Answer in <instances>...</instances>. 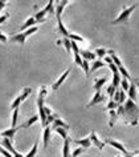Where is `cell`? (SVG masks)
I'll return each instance as SVG.
<instances>
[{
    "label": "cell",
    "mask_w": 139,
    "mask_h": 157,
    "mask_svg": "<svg viewBox=\"0 0 139 157\" xmlns=\"http://www.w3.org/2000/svg\"><path fill=\"white\" fill-rule=\"evenodd\" d=\"M118 107H119V104H117L114 100H111V99H110V101L107 103V107H106V108L109 109V111H113V109H117Z\"/></svg>",
    "instance_id": "obj_36"
},
{
    "label": "cell",
    "mask_w": 139,
    "mask_h": 157,
    "mask_svg": "<svg viewBox=\"0 0 139 157\" xmlns=\"http://www.w3.org/2000/svg\"><path fill=\"white\" fill-rule=\"evenodd\" d=\"M5 6H7V2H5V0H0V13H2V11L4 10Z\"/></svg>",
    "instance_id": "obj_41"
},
{
    "label": "cell",
    "mask_w": 139,
    "mask_h": 157,
    "mask_svg": "<svg viewBox=\"0 0 139 157\" xmlns=\"http://www.w3.org/2000/svg\"><path fill=\"white\" fill-rule=\"evenodd\" d=\"M57 44H62L64 47H65V49H66V52L68 53H70L72 52V41L70 40H69V39H66V37H65V39H62V40H57Z\"/></svg>",
    "instance_id": "obj_22"
},
{
    "label": "cell",
    "mask_w": 139,
    "mask_h": 157,
    "mask_svg": "<svg viewBox=\"0 0 139 157\" xmlns=\"http://www.w3.org/2000/svg\"><path fill=\"white\" fill-rule=\"evenodd\" d=\"M106 83H107V77H99V78H97V80L94 81V85H93V88L95 89V92H101V88Z\"/></svg>",
    "instance_id": "obj_18"
},
{
    "label": "cell",
    "mask_w": 139,
    "mask_h": 157,
    "mask_svg": "<svg viewBox=\"0 0 139 157\" xmlns=\"http://www.w3.org/2000/svg\"><path fill=\"white\" fill-rule=\"evenodd\" d=\"M0 155H3L4 157H13V156L11 155V153H9L8 151H7V149H4V148H3L2 145H0Z\"/></svg>",
    "instance_id": "obj_38"
},
{
    "label": "cell",
    "mask_w": 139,
    "mask_h": 157,
    "mask_svg": "<svg viewBox=\"0 0 139 157\" xmlns=\"http://www.w3.org/2000/svg\"><path fill=\"white\" fill-rule=\"evenodd\" d=\"M36 24H37V23H36V19H34V16H30V17L27 19V20L24 21V24L20 27V32H24V31L32 28V27H34Z\"/></svg>",
    "instance_id": "obj_11"
},
{
    "label": "cell",
    "mask_w": 139,
    "mask_h": 157,
    "mask_svg": "<svg viewBox=\"0 0 139 157\" xmlns=\"http://www.w3.org/2000/svg\"><path fill=\"white\" fill-rule=\"evenodd\" d=\"M17 119H19V108L13 109L12 113V124H11V128H17Z\"/></svg>",
    "instance_id": "obj_27"
},
{
    "label": "cell",
    "mask_w": 139,
    "mask_h": 157,
    "mask_svg": "<svg viewBox=\"0 0 139 157\" xmlns=\"http://www.w3.org/2000/svg\"><path fill=\"white\" fill-rule=\"evenodd\" d=\"M81 68L84 69L85 75H86V76H89V73H90V65H89V61L84 60V61H82V67H81Z\"/></svg>",
    "instance_id": "obj_34"
},
{
    "label": "cell",
    "mask_w": 139,
    "mask_h": 157,
    "mask_svg": "<svg viewBox=\"0 0 139 157\" xmlns=\"http://www.w3.org/2000/svg\"><path fill=\"white\" fill-rule=\"evenodd\" d=\"M0 139H2V135H0Z\"/></svg>",
    "instance_id": "obj_45"
},
{
    "label": "cell",
    "mask_w": 139,
    "mask_h": 157,
    "mask_svg": "<svg viewBox=\"0 0 139 157\" xmlns=\"http://www.w3.org/2000/svg\"><path fill=\"white\" fill-rule=\"evenodd\" d=\"M121 89L122 91H125V92H127L129 91V88H130V83H129V80L127 78H125V77H122V80H121Z\"/></svg>",
    "instance_id": "obj_32"
},
{
    "label": "cell",
    "mask_w": 139,
    "mask_h": 157,
    "mask_svg": "<svg viewBox=\"0 0 139 157\" xmlns=\"http://www.w3.org/2000/svg\"><path fill=\"white\" fill-rule=\"evenodd\" d=\"M105 144H109V145H111V147H114L115 149H118L119 152H122L123 153V156H127V155H130V152H127V149L123 147V145L119 143V141H117V140H113V139H107V140H105Z\"/></svg>",
    "instance_id": "obj_7"
},
{
    "label": "cell",
    "mask_w": 139,
    "mask_h": 157,
    "mask_svg": "<svg viewBox=\"0 0 139 157\" xmlns=\"http://www.w3.org/2000/svg\"><path fill=\"white\" fill-rule=\"evenodd\" d=\"M46 93H48V88L45 87V85H42L38 89V96H37V108H38V119L41 121V125L42 127H48V124H46V113H45V96Z\"/></svg>",
    "instance_id": "obj_2"
},
{
    "label": "cell",
    "mask_w": 139,
    "mask_h": 157,
    "mask_svg": "<svg viewBox=\"0 0 139 157\" xmlns=\"http://www.w3.org/2000/svg\"><path fill=\"white\" fill-rule=\"evenodd\" d=\"M102 101H103V95H102L101 92H95L94 96H93V99L90 100V103L87 104V108L89 107H93V105H95V104L102 103Z\"/></svg>",
    "instance_id": "obj_17"
},
{
    "label": "cell",
    "mask_w": 139,
    "mask_h": 157,
    "mask_svg": "<svg viewBox=\"0 0 139 157\" xmlns=\"http://www.w3.org/2000/svg\"><path fill=\"white\" fill-rule=\"evenodd\" d=\"M37 29H38V27H37V25H34V27H32V28H29V29L24 31V32H19V33H16V35H13V36L11 37L9 40H11V41H13V43H19V44L24 45V44H25L27 37L30 36V35H33V33H36V32H37Z\"/></svg>",
    "instance_id": "obj_3"
},
{
    "label": "cell",
    "mask_w": 139,
    "mask_h": 157,
    "mask_svg": "<svg viewBox=\"0 0 139 157\" xmlns=\"http://www.w3.org/2000/svg\"><path fill=\"white\" fill-rule=\"evenodd\" d=\"M89 139H90V141H91V144H94L95 145V147H97L98 149H101V151H102V149L103 148H105V141H101V140H99L98 139V136H97V133H95L94 131H93L91 133H90V136H89Z\"/></svg>",
    "instance_id": "obj_10"
},
{
    "label": "cell",
    "mask_w": 139,
    "mask_h": 157,
    "mask_svg": "<svg viewBox=\"0 0 139 157\" xmlns=\"http://www.w3.org/2000/svg\"><path fill=\"white\" fill-rule=\"evenodd\" d=\"M70 141L72 139L68 137V139L64 140V147H62V157H70Z\"/></svg>",
    "instance_id": "obj_15"
},
{
    "label": "cell",
    "mask_w": 139,
    "mask_h": 157,
    "mask_svg": "<svg viewBox=\"0 0 139 157\" xmlns=\"http://www.w3.org/2000/svg\"><path fill=\"white\" fill-rule=\"evenodd\" d=\"M110 113V120H109V125L110 127H114L115 121L118 119V115H117V109H113V111H109Z\"/></svg>",
    "instance_id": "obj_25"
},
{
    "label": "cell",
    "mask_w": 139,
    "mask_h": 157,
    "mask_svg": "<svg viewBox=\"0 0 139 157\" xmlns=\"http://www.w3.org/2000/svg\"><path fill=\"white\" fill-rule=\"evenodd\" d=\"M19 129H21V128L20 127L9 128V129H5V131H2L0 135H2V137H7V139H9V140H13V137H15V135H16V132L19 131Z\"/></svg>",
    "instance_id": "obj_13"
},
{
    "label": "cell",
    "mask_w": 139,
    "mask_h": 157,
    "mask_svg": "<svg viewBox=\"0 0 139 157\" xmlns=\"http://www.w3.org/2000/svg\"><path fill=\"white\" fill-rule=\"evenodd\" d=\"M70 71H72V68H68L66 71H65V72L61 75V76L57 78V81H55V83L52 84V91H57V89H59L60 87H61V84L64 83L65 80H66V77L69 76V73H70Z\"/></svg>",
    "instance_id": "obj_8"
},
{
    "label": "cell",
    "mask_w": 139,
    "mask_h": 157,
    "mask_svg": "<svg viewBox=\"0 0 139 157\" xmlns=\"http://www.w3.org/2000/svg\"><path fill=\"white\" fill-rule=\"evenodd\" d=\"M135 85H137V88L139 89V81H138V80H137V81H135Z\"/></svg>",
    "instance_id": "obj_43"
},
{
    "label": "cell",
    "mask_w": 139,
    "mask_h": 157,
    "mask_svg": "<svg viewBox=\"0 0 139 157\" xmlns=\"http://www.w3.org/2000/svg\"><path fill=\"white\" fill-rule=\"evenodd\" d=\"M46 11L45 10H41V11H38L37 13H34V19H36V23L37 24H40V23H44V21H46Z\"/></svg>",
    "instance_id": "obj_20"
},
{
    "label": "cell",
    "mask_w": 139,
    "mask_h": 157,
    "mask_svg": "<svg viewBox=\"0 0 139 157\" xmlns=\"http://www.w3.org/2000/svg\"><path fill=\"white\" fill-rule=\"evenodd\" d=\"M73 143H76V144H78L80 147H82L85 149H87L91 145V141L89 137H85V139H81V140H73Z\"/></svg>",
    "instance_id": "obj_21"
},
{
    "label": "cell",
    "mask_w": 139,
    "mask_h": 157,
    "mask_svg": "<svg viewBox=\"0 0 139 157\" xmlns=\"http://www.w3.org/2000/svg\"><path fill=\"white\" fill-rule=\"evenodd\" d=\"M37 148H38V143H37V141H34L33 147L30 148V151L27 153L24 157H34V156H36V153H37Z\"/></svg>",
    "instance_id": "obj_28"
},
{
    "label": "cell",
    "mask_w": 139,
    "mask_h": 157,
    "mask_svg": "<svg viewBox=\"0 0 139 157\" xmlns=\"http://www.w3.org/2000/svg\"><path fill=\"white\" fill-rule=\"evenodd\" d=\"M137 8V4H133V6H130V7H125L122 11H121V13L118 15V17L117 19H114L113 21H111V24H119V23H127L129 21V19L131 16V13L134 12V10Z\"/></svg>",
    "instance_id": "obj_4"
},
{
    "label": "cell",
    "mask_w": 139,
    "mask_h": 157,
    "mask_svg": "<svg viewBox=\"0 0 139 157\" xmlns=\"http://www.w3.org/2000/svg\"><path fill=\"white\" fill-rule=\"evenodd\" d=\"M55 3L56 2H53V0H51V2H48V4H46L45 7V11H46V13H55L56 12V6H55Z\"/></svg>",
    "instance_id": "obj_26"
},
{
    "label": "cell",
    "mask_w": 139,
    "mask_h": 157,
    "mask_svg": "<svg viewBox=\"0 0 139 157\" xmlns=\"http://www.w3.org/2000/svg\"><path fill=\"white\" fill-rule=\"evenodd\" d=\"M69 40H72V41H80V43H84L85 41V39L82 37V36H78V35H76V33H70L69 35Z\"/></svg>",
    "instance_id": "obj_31"
},
{
    "label": "cell",
    "mask_w": 139,
    "mask_h": 157,
    "mask_svg": "<svg viewBox=\"0 0 139 157\" xmlns=\"http://www.w3.org/2000/svg\"><path fill=\"white\" fill-rule=\"evenodd\" d=\"M51 128H52V132H53L56 128H64V129H66V131H68V129L70 128V127H69V124L65 123V121H64L62 119H60V117H56L55 123H53V124L51 125Z\"/></svg>",
    "instance_id": "obj_12"
},
{
    "label": "cell",
    "mask_w": 139,
    "mask_h": 157,
    "mask_svg": "<svg viewBox=\"0 0 139 157\" xmlns=\"http://www.w3.org/2000/svg\"><path fill=\"white\" fill-rule=\"evenodd\" d=\"M0 143H2V147L4 148V149H7V151H8L13 157H24L21 153L16 152V149H15L13 145H12V140L7 139V137H3V139L0 140Z\"/></svg>",
    "instance_id": "obj_6"
},
{
    "label": "cell",
    "mask_w": 139,
    "mask_h": 157,
    "mask_svg": "<svg viewBox=\"0 0 139 157\" xmlns=\"http://www.w3.org/2000/svg\"><path fill=\"white\" fill-rule=\"evenodd\" d=\"M137 157H139V155H138V156H137Z\"/></svg>",
    "instance_id": "obj_46"
},
{
    "label": "cell",
    "mask_w": 139,
    "mask_h": 157,
    "mask_svg": "<svg viewBox=\"0 0 139 157\" xmlns=\"http://www.w3.org/2000/svg\"><path fill=\"white\" fill-rule=\"evenodd\" d=\"M94 53H95V56L99 57V59H101V57H106L107 56V49H105V48H97Z\"/></svg>",
    "instance_id": "obj_30"
},
{
    "label": "cell",
    "mask_w": 139,
    "mask_h": 157,
    "mask_svg": "<svg viewBox=\"0 0 139 157\" xmlns=\"http://www.w3.org/2000/svg\"><path fill=\"white\" fill-rule=\"evenodd\" d=\"M30 93H32V88H24V89L21 91L20 95H19L16 99L12 101V104H11V108H12V109H17L19 107H20V104L30 95Z\"/></svg>",
    "instance_id": "obj_5"
},
{
    "label": "cell",
    "mask_w": 139,
    "mask_h": 157,
    "mask_svg": "<svg viewBox=\"0 0 139 157\" xmlns=\"http://www.w3.org/2000/svg\"><path fill=\"white\" fill-rule=\"evenodd\" d=\"M37 120H38V116H37V115H36V116H32L30 119L27 120L24 124H21V125H20V128H28V127H30V125H33Z\"/></svg>",
    "instance_id": "obj_24"
},
{
    "label": "cell",
    "mask_w": 139,
    "mask_h": 157,
    "mask_svg": "<svg viewBox=\"0 0 139 157\" xmlns=\"http://www.w3.org/2000/svg\"><path fill=\"white\" fill-rule=\"evenodd\" d=\"M0 41H2V43H7V41H8V37H7L2 32V31H0Z\"/></svg>",
    "instance_id": "obj_40"
},
{
    "label": "cell",
    "mask_w": 139,
    "mask_h": 157,
    "mask_svg": "<svg viewBox=\"0 0 139 157\" xmlns=\"http://www.w3.org/2000/svg\"><path fill=\"white\" fill-rule=\"evenodd\" d=\"M53 132H56L57 135H60L64 140H65V139H68V137H69V136H68V131H66V129H64V128H56Z\"/></svg>",
    "instance_id": "obj_29"
},
{
    "label": "cell",
    "mask_w": 139,
    "mask_h": 157,
    "mask_svg": "<svg viewBox=\"0 0 139 157\" xmlns=\"http://www.w3.org/2000/svg\"><path fill=\"white\" fill-rule=\"evenodd\" d=\"M51 133H52V128L51 125L44 128V135H42V140H44V148H48L49 140H51Z\"/></svg>",
    "instance_id": "obj_16"
},
{
    "label": "cell",
    "mask_w": 139,
    "mask_h": 157,
    "mask_svg": "<svg viewBox=\"0 0 139 157\" xmlns=\"http://www.w3.org/2000/svg\"><path fill=\"white\" fill-rule=\"evenodd\" d=\"M133 155H139V151H135V152H133Z\"/></svg>",
    "instance_id": "obj_44"
},
{
    "label": "cell",
    "mask_w": 139,
    "mask_h": 157,
    "mask_svg": "<svg viewBox=\"0 0 139 157\" xmlns=\"http://www.w3.org/2000/svg\"><path fill=\"white\" fill-rule=\"evenodd\" d=\"M117 115L125 121V124L131 125V127H135L139 123V107L135 101L130 99H127L125 104L117 108Z\"/></svg>",
    "instance_id": "obj_1"
},
{
    "label": "cell",
    "mask_w": 139,
    "mask_h": 157,
    "mask_svg": "<svg viewBox=\"0 0 139 157\" xmlns=\"http://www.w3.org/2000/svg\"><path fill=\"white\" fill-rule=\"evenodd\" d=\"M127 95H129L130 100L137 101V85H135V83H130V88L127 91Z\"/></svg>",
    "instance_id": "obj_19"
},
{
    "label": "cell",
    "mask_w": 139,
    "mask_h": 157,
    "mask_svg": "<svg viewBox=\"0 0 139 157\" xmlns=\"http://www.w3.org/2000/svg\"><path fill=\"white\" fill-rule=\"evenodd\" d=\"M73 56H74V64L77 65H80V67H82V57H81V55L80 53H73Z\"/></svg>",
    "instance_id": "obj_35"
},
{
    "label": "cell",
    "mask_w": 139,
    "mask_h": 157,
    "mask_svg": "<svg viewBox=\"0 0 139 157\" xmlns=\"http://www.w3.org/2000/svg\"><path fill=\"white\" fill-rule=\"evenodd\" d=\"M111 100H114L115 103L119 104V105H123V104H125V101L127 100V97H126V92L118 88L117 91H115V93H114V96H113V99H111Z\"/></svg>",
    "instance_id": "obj_9"
},
{
    "label": "cell",
    "mask_w": 139,
    "mask_h": 157,
    "mask_svg": "<svg viewBox=\"0 0 139 157\" xmlns=\"http://www.w3.org/2000/svg\"><path fill=\"white\" fill-rule=\"evenodd\" d=\"M80 55L82 57V60H86V61H95V53L94 52H90V51H86V49H80Z\"/></svg>",
    "instance_id": "obj_14"
},
{
    "label": "cell",
    "mask_w": 139,
    "mask_h": 157,
    "mask_svg": "<svg viewBox=\"0 0 139 157\" xmlns=\"http://www.w3.org/2000/svg\"><path fill=\"white\" fill-rule=\"evenodd\" d=\"M86 151L85 148H82V147H78V148H76L74 151H73V153H72V156L70 157H78L80 155H82V153Z\"/></svg>",
    "instance_id": "obj_33"
},
{
    "label": "cell",
    "mask_w": 139,
    "mask_h": 157,
    "mask_svg": "<svg viewBox=\"0 0 139 157\" xmlns=\"http://www.w3.org/2000/svg\"><path fill=\"white\" fill-rule=\"evenodd\" d=\"M115 91H117V88H114L113 85H109V87H107V89H106V92H107V95H109L111 99H113V96H114V93H115Z\"/></svg>",
    "instance_id": "obj_37"
},
{
    "label": "cell",
    "mask_w": 139,
    "mask_h": 157,
    "mask_svg": "<svg viewBox=\"0 0 139 157\" xmlns=\"http://www.w3.org/2000/svg\"><path fill=\"white\" fill-rule=\"evenodd\" d=\"M102 67H105V61H102V60H95V61H93V64L90 65V72H95L97 69L102 68Z\"/></svg>",
    "instance_id": "obj_23"
},
{
    "label": "cell",
    "mask_w": 139,
    "mask_h": 157,
    "mask_svg": "<svg viewBox=\"0 0 139 157\" xmlns=\"http://www.w3.org/2000/svg\"><path fill=\"white\" fill-rule=\"evenodd\" d=\"M103 59H105V63H106L107 65H109V64H111V63H113V60H111V57H110V56H106V57H103Z\"/></svg>",
    "instance_id": "obj_42"
},
{
    "label": "cell",
    "mask_w": 139,
    "mask_h": 157,
    "mask_svg": "<svg viewBox=\"0 0 139 157\" xmlns=\"http://www.w3.org/2000/svg\"><path fill=\"white\" fill-rule=\"evenodd\" d=\"M9 17V13H3V15H0V24H3L7 19Z\"/></svg>",
    "instance_id": "obj_39"
}]
</instances>
